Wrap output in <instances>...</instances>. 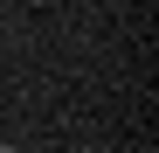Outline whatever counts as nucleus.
I'll list each match as a JSON object with an SVG mask.
<instances>
[{"instance_id": "obj_1", "label": "nucleus", "mask_w": 159, "mask_h": 153, "mask_svg": "<svg viewBox=\"0 0 159 153\" xmlns=\"http://www.w3.org/2000/svg\"><path fill=\"white\" fill-rule=\"evenodd\" d=\"M0 153H14V146H7V139H0Z\"/></svg>"}]
</instances>
